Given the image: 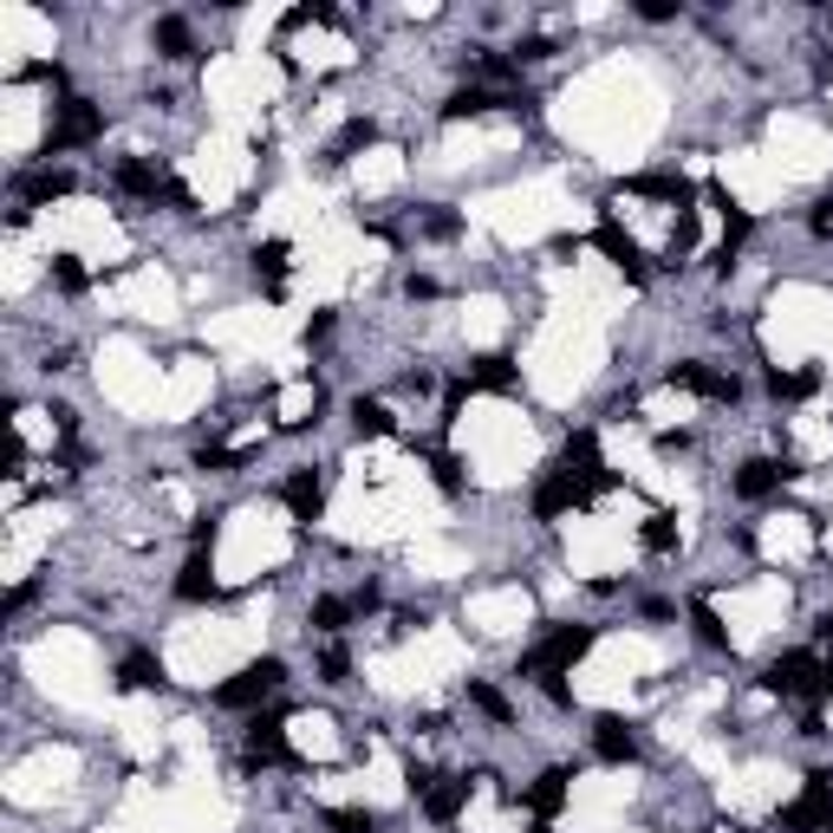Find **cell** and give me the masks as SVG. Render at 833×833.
<instances>
[{"instance_id": "6da1fadb", "label": "cell", "mask_w": 833, "mask_h": 833, "mask_svg": "<svg viewBox=\"0 0 833 833\" xmlns=\"http://www.w3.org/2000/svg\"><path fill=\"white\" fill-rule=\"evenodd\" d=\"M762 684H769L775 696H801V703H821V696H833V691H828V671H821L808 652H788V658H775Z\"/></svg>"}, {"instance_id": "7a4b0ae2", "label": "cell", "mask_w": 833, "mask_h": 833, "mask_svg": "<svg viewBox=\"0 0 833 833\" xmlns=\"http://www.w3.org/2000/svg\"><path fill=\"white\" fill-rule=\"evenodd\" d=\"M560 476H566V482H579V489H619V476L606 469V456H599V436H593V430H573V436H566V449H560Z\"/></svg>"}, {"instance_id": "3957f363", "label": "cell", "mask_w": 833, "mask_h": 833, "mask_svg": "<svg viewBox=\"0 0 833 833\" xmlns=\"http://www.w3.org/2000/svg\"><path fill=\"white\" fill-rule=\"evenodd\" d=\"M280 678H286V665H280V658H255V665H242V671L215 691V703H228V709H255L261 696L280 691Z\"/></svg>"}, {"instance_id": "277c9868", "label": "cell", "mask_w": 833, "mask_h": 833, "mask_svg": "<svg viewBox=\"0 0 833 833\" xmlns=\"http://www.w3.org/2000/svg\"><path fill=\"white\" fill-rule=\"evenodd\" d=\"M833 828V775H808V788L782 808V833H821Z\"/></svg>"}, {"instance_id": "5b68a950", "label": "cell", "mask_w": 833, "mask_h": 833, "mask_svg": "<svg viewBox=\"0 0 833 833\" xmlns=\"http://www.w3.org/2000/svg\"><path fill=\"white\" fill-rule=\"evenodd\" d=\"M593 638H599L593 625H560V632L535 652V658H528V665H521V671H535V678H560L566 665H579V658L593 652Z\"/></svg>"}, {"instance_id": "8992f818", "label": "cell", "mask_w": 833, "mask_h": 833, "mask_svg": "<svg viewBox=\"0 0 833 833\" xmlns=\"http://www.w3.org/2000/svg\"><path fill=\"white\" fill-rule=\"evenodd\" d=\"M98 131H105L98 105H92V98H66V105H59V125H52V138H46V156H52V150H79V143H92Z\"/></svg>"}, {"instance_id": "52a82bcc", "label": "cell", "mask_w": 833, "mask_h": 833, "mask_svg": "<svg viewBox=\"0 0 833 833\" xmlns=\"http://www.w3.org/2000/svg\"><path fill=\"white\" fill-rule=\"evenodd\" d=\"M665 378H671V385H684V391H696V398H709V404H736V398H742V385H736V378H723V372H709V365H696V359H678Z\"/></svg>"}, {"instance_id": "ba28073f", "label": "cell", "mask_w": 833, "mask_h": 833, "mask_svg": "<svg viewBox=\"0 0 833 833\" xmlns=\"http://www.w3.org/2000/svg\"><path fill=\"white\" fill-rule=\"evenodd\" d=\"M788 476H795V462H775V456H749V462L736 469V495H742V502H769V495H775Z\"/></svg>"}, {"instance_id": "9c48e42d", "label": "cell", "mask_w": 833, "mask_h": 833, "mask_svg": "<svg viewBox=\"0 0 833 833\" xmlns=\"http://www.w3.org/2000/svg\"><path fill=\"white\" fill-rule=\"evenodd\" d=\"M528 98L521 92H489V85H469V92H456L449 105H443V118L449 125H462V118H482V112H521Z\"/></svg>"}, {"instance_id": "30bf717a", "label": "cell", "mask_w": 833, "mask_h": 833, "mask_svg": "<svg viewBox=\"0 0 833 833\" xmlns=\"http://www.w3.org/2000/svg\"><path fill=\"white\" fill-rule=\"evenodd\" d=\"M593 755H599V762H612V769H619V762H632V755H638L632 723H625V716H593Z\"/></svg>"}, {"instance_id": "8fae6325", "label": "cell", "mask_w": 833, "mask_h": 833, "mask_svg": "<svg viewBox=\"0 0 833 833\" xmlns=\"http://www.w3.org/2000/svg\"><path fill=\"white\" fill-rule=\"evenodd\" d=\"M593 248H599V255H606V261H612L619 274L645 280V255H638V242H632V235H625L619 222H599V228H593Z\"/></svg>"}, {"instance_id": "7c38bea8", "label": "cell", "mask_w": 833, "mask_h": 833, "mask_svg": "<svg viewBox=\"0 0 833 833\" xmlns=\"http://www.w3.org/2000/svg\"><path fill=\"white\" fill-rule=\"evenodd\" d=\"M280 495H286V508H293V521H300V528H313V521H319V508H326V482H319L313 469H293Z\"/></svg>"}, {"instance_id": "4fadbf2b", "label": "cell", "mask_w": 833, "mask_h": 833, "mask_svg": "<svg viewBox=\"0 0 833 833\" xmlns=\"http://www.w3.org/2000/svg\"><path fill=\"white\" fill-rule=\"evenodd\" d=\"M462 801H469V782H462V775H436L430 795H423V814H430L436 828H449V821L462 814Z\"/></svg>"}, {"instance_id": "5bb4252c", "label": "cell", "mask_w": 833, "mask_h": 833, "mask_svg": "<svg viewBox=\"0 0 833 833\" xmlns=\"http://www.w3.org/2000/svg\"><path fill=\"white\" fill-rule=\"evenodd\" d=\"M586 495H593V489H579V482H566V476H548V482L535 489V515H541V521H560L566 508H586Z\"/></svg>"}, {"instance_id": "9a60e30c", "label": "cell", "mask_w": 833, "mask_h": 833, "mask_svg": "<svg viewBox=\"0 0 833 833\" xmlns=\"http://www.w3.org/2000/svg\"><path fill=\"white\" fill-rule=\"evenodd\" d=\"M566 782H573L566 769H541V775L528 782V808H535L541 821H554L560 808H566Z\"/></svg>"}, {"instance_id": "2e32d148", "label": "cell", "mask_w": 833, "mask_h": 833, "mask_svg": "<svg viewBox=\"0 0 833 833\" xmlns=\"http://www.w3.org/2000/svg\"><path fill=\"white\" fill-rule=\"evenodd\" d=\"M118 691H163V665L150 652H125L118 665Z\"/></svg>"}, {"instance_id": "e0dca14e", "label": "cell", "mask_w": 833, "mask_h": 833, "mask_svg": "<svg viewBox=\"0 0 833 833\" xmlns=\"http://www.w3.org/2000/svg\"><path fill=\"white\" fill-rule=\"evenodd\" d=\"M248 755H255V762H286L280 716H255V723H248Z\"/></svg>"}, {"instance_id": "ac0fdd59", "label": "cell", "mask_w": 833, "mask_h": 833, "mask_svg": "<svg viewBox=\"0 0 833 833\" xmlns=\"http://www.w3.org/2000/svg\"><path fill=\"white\" fill-rule=\"evenodd\" d=\"M176 599H215V566H209V554L183 560V573H176Z\"/></svg>"}, {"instance_id": "d6986e66", "label": "cell", "mask_w": 833, "mask_h": 833, "mask_svg": "<svg viewBox=\"0 0 833 833\" xmlns=\"http://www.w3.org/2000/svg\"><path fill=\"white\" fill-rule=\"evenodd\" d=\"M352 430H359V436H391V430H398V416L385 411L378 398H352Z\"/></svg>"}, {"instance_id": "ffe728a7", "label": "cell", "mask_w": 833, "mask_h": 833, "mask_svg": "<svg viewBox=\"0 0 833 833\" xmlns=\"http://www.w3.org/2000/svg\"><path fill=\"white\" fill-rule=\"evenodd\" d=\"M286 255H293L286 242H261V248H255V274H268V293H274V300H280V274H286Z\"/></svg>"}, {"instance_id": "44dd1931", "label": "cell", "mask_w": 833, "mask_h": 833, "mask_svg": "<svg viewBox=\"0 0 833 833\" xmlns=\"http://www.w3.org/2000/svg\"><path fill=\"white\" fill-rule=\"evenodd\" d=\"M66 189H72V176H66V169H39V176H26V183H20V196H26V202H52V196H66Z\"/></svg>"}, {"instance_id": "7402d4cb", "label": "cell", "mask_w": 833, "mask_h": 833, "mask_svg": "<svg viewBox=\"0 0 833 833\" xmlns=\"http://www.w3.org/2000/svg\"><path fill=\"white\" fill-rule=\"evenodd\" d=\"M365 143H378V125H372V118H352V125L332 138V163H345V156H352V150H365Z\"/></svg>"}, {"instance_id": "603a6c76", "label": "cell", "mask_w": 833, "mask_h": 833, "mask_svg": "<svg viewBox=\"0 0 833 833\" xmlns=\"http://www.w3.org/2000/svg\"><path fill=\"white\" fill-rule=\"evenodd\" d=\"M814 385H821L814 372H769V391L788 398V404H795V398H814Z\"/></svg>"}, {"instance_id": "cb8c5ba5", "label": "cell", "mask_w": 833, "mask_h": 833, "mask_svg": "<svg viewBox=\"0 0 833 833\" xmlns=\"http://www.w3.org/2000/svg\"><path fill=\"white\" fill-rule=\"evenodd\" d=\"M638 541H645L652 554H671V548H678V521H671V515H645V528H638Z\"/></svg>"}, {"instance_id": "d4e9b609", "label": "cell", "mask_w": 833, "mask_h": 833, "mask_svg": "<svg viewBox=\"0 0 833 833\" xmlns=\"http://www.w3.org/2000/svg\"><path fill=\"white\" fill-rule=\"evenodd\" d=\"M476 385H489V391H508V385H515V365H508L502 352H489V359H476Z\"/></svg>"}, {"instance_id": "484cf974", "label": "cell", "mask_w": 833, "mask_h": 833, "mask_svg": "<svg viewBox=\"0 0 833 833\" xmlns=\"http://www.w3.org/2000/svg\"><path fill=\"white\" fill-rule=\"evenodd\" d=\"M326 828L332 833H378V814H372V808H332Z\"/></svg>"}, {"instance_id": "4316f807", "label": "cell", "mask_w": 833, "mask_h": 833, "mask_svg": "<svg viewBox=\"0 0 833 833\" xmlns=\"http://www.w3.org/2000/svg\"><path fill=\"white\" fill-rule=\"evenodd\" d=\"M156 46L169 52V59H189V26L169 13V20H156Z\"/></svg>"}, {"instance_id": "83f0119b", "label": "cell", "mask_w": 833, "mask_h": 833, "mask_svg": "<svg viewBox=\"0 0 833 833\" xmlns=\"http://www.w3.org/2000/svg\"><path fill=\"white\" fill-rule=\"evenodd\" d=\"M469 703H476L482 716H495V723H508V716H515V709H508V696L495 691V684H469Z\"/></svg>"}, {"instance_id": "f1b7e54d", "label": "cell", "mask_w": 833, "mask_h": 833, "mask_svg": "<svg viewBox=\"0 0 833 833\" xmlns=\"http://www.w3.org/2000/svg\"><path fill=\"white\" fill-rule=\"evenodd\" d=\"M345 619H352V599H319L313 606V625L319 632H345Z\"/></svg>"}, {"instance_id": "f546056e", "label": "cell", "mask_w": 833, "mask_h": 833, "mask_svg": "<svg viewBox=\"0 0 833 833\" xmlns=\"http://www.w3.org/2000/svg\"><path fill=\"white\" fill-rule=\"evenodd\" d=\"M691 625H696V638H703V645H716V652H723V645H729V632H723V625H716V612H709V606H703V599H696V606H691Z\"/></svg>"}, {"instance_id": "4dcf8cb0", "label": "cell", "mask_w": 833, "mask_h": 833, "mask_svg": "<svg viewBox=\"0 0 833 833\" xmlns=\"http://www.w3.org/2000/svg\"><path fill=\"white\" fill-rule=\"evenodd\" d=\"M52 280H59V286H66V293H85V268H79V255H52Z\"/></svg>"}, {"instance_id": "1f68e13d", "label": "cell", "mask_w": 833, "mask_h": 833, "mask_svg": "<svg viewBox=\"0 0 833 833\" xmlns=\"http://www.w3.org/2000/svg\"><path fill=\"white\" fill-rule=\"evenodd\" d=\"M469 66H476V72H482V79H515V72H521V66H515V59H508V52H476V59H469Z\"/></svg>"}, {"instance_id": "d6a6232c", "label": "cell", "mask_w": 833, "mask_h": 833, "mask_svg": "<svg viewBox=\"0 0 833 833\" xmlns=\"http://www.w3.org/2000/svg\"><path fill=\"white\" fill-rule=\"evenodd\" d=\"M430 476H436V489H462V469H456V456H443V449H430Z\"/></svg>"}, {"instance_id": "836d02e7", "label": "cell", "mask_w": 833, "mask_h": 833, "mask_svg": "<svg viewBox=\"0 0 833 833\" xmlns=\"http://www.w3.org/2000/svg\"><path fill=\"white\" fill-rule=\"evenodd\" d=\"M345 671H352L345 645H326V658H319V678H326V684H345Z\"/></svg>"}, {"instance_id": "e575fe53", "label": "cell", "mask_w": 833, "mask_h": 833, "mask_svg": "<svg viewBox=\"0 0 833 833\" xmlns=\"http://www.w3.org/2000/svg\"><path fill=\"white\" fill-rule=\"evenodd\" d=\"M691 248H696V215L684 209V215H678V228H671V255H691Z\"/></svg>"}, {"instance_id": "d590c367", "label": "cell", "mask_w": 833, "mask_h": 833, "mask_svg": "<svg viewBox=\"0 0 833 833\" xmlns=\"http://www.w3.org/2000/svg\"><path fill=\"white\" fill-rule=\"evenodd\" d=\"M189 541H196V554L215 548V515H196V521H189Z\"/></svg>"}, {"instance_id": "8d00e7d4", "label": "cell", "mask_w": 833, "mask_h": 833, "mask_svg": "<svg viewBox=\"0 0 833 833\" xmlns=\"http://www.w3.org/2000/svg\"><path fill=\"white\" fill-rule=\"evenodd\" d=\"M808 228H814V235H833V196H821V202H814V215H808Z\"/></svg>"}, {"instance_id": "74e56055", "label": "cell", "mask_w": 833, "mask_h": 833, "mask_svg": "<svg viewBox=\"0 0 833 833\" xmlns=\"http://www.w3.org/2000/svg\"><path fill=\"white\" fill-rule=\"evenodd\" d=\"M423 235H436V242H449V235H456V215H430V222H423Z\"/></svg>"}, {"instance_id": "f35d334b", "label": "cell", "mask_w": 833, "mask_h": 833, "mask_svg": "<svg viewBox=\"0 0 833 833\" xmlns=\"http://www.w3.org/2000/svg\"><path fill=\"white\" fill-rule=\"evenodd\" d=\"M404 293H411V300H436V280H423V274H411V280H404Z\"/></svg>"}, {"instance_id": "ab89813d", "label": "cell", "mask_w": 833, "mask_h": 833, "mask_svg": "<svg viewBox=\"0 0 833 833\" xmlns=\"http://www.w3.org/2000/svg\"><path fill=\"white\" fill-rule=\"evenodd\" d=\"M638 13H645V20H671L678 7H671V0H638Z\"/></svg>"}]
</instances>
